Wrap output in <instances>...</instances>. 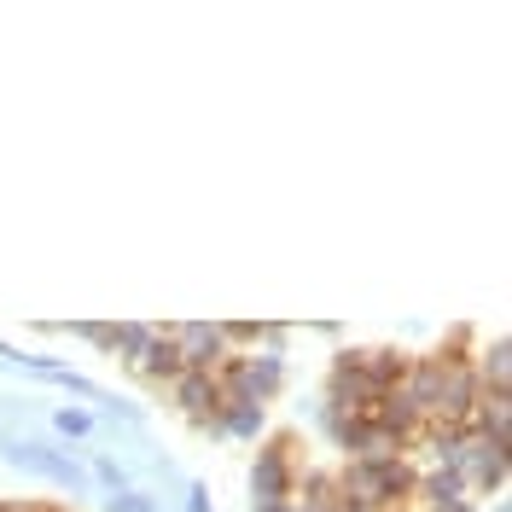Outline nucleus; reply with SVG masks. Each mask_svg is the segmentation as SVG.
<instances>
[{"mask_svg": "<svg viewBox=\"0 0 512 512\" xmlns=\"http://www.w3.org/2000/svg\"><path fill=\"white\" fill-rule=\"evenodd\" d=\"M280 384H286V355H239L233 350L216 367V396L222 402H256V408H268L280 396Z\"/></svg>", "mask_w": 512, "mask_h": 512, "instance_id": "nucleus-3", "label": "nucleus"}, {"mask_svg": "<svg viewBox=\"0 0 512 512\" xmlns=\"http://www.w3.org/2000/svg\"><path fill=\"white\" fill-rule=\"evenodd\" d=\"M419 472L402 460V454H379V460H344L338 472V489L350 495L361 512H402L414 501Z\"/></svg>", "mask_w": 512, "mask_h": 512, "instance_id": "nucleus-1", "label": "nucleus"}, {"mask_svg": "<svg viewBox=\"0 0 512 512\" xmlns=\"http://www.w3.org/2000/svg\"><path fill=\"white\" fill-rule=\"evenodd\" d=\"M402 512H408V507H402Z\"/></svg>", "mask_w": 512, "mask_h": 512, "instance_id": "nucleus-12", "label": "nucleus"}, {"mask_svg": "<svg viewBox=\"0 0 512 512\" xmlns=\"http://www.w3.org/2000/svg\"><path fill=\"white\" fill-rule=\"evenodd\" d=\"M216 425H222V443H256L268 431V408H256V402H222Z\"/></svg>", "mask_w": 512, "mask_h": 512, "instance_id": "nucleus-6", "label": "nucleus"}, {"mask_svg": "<svg viewBox=\"0 0 512 512\" xmlns=\"http://www.w3.org/2000/svg\"><path fill=\"white\" fill-rule=\"evenodd\" d=\"M105 512H163L152 489H128V495H105Z\"/></svg>", "mask_w": 512, "mask_h": 512, "instance_id": "nucleus-10", "label": "nucleus"}, {"mask_svg": "<svg viewBox=\"0 0 512 512\" xmlns=\"http://www.w3.org/2000/svg\"><path fill=\"white\" fill-rule=\"evenodd\" d=\"M303 483V466H297V437L291 431H274L268 443L256 448V466H251V512H274L286 507Z\"/></svg>", "mask_w": 512, "mask_h": 512, "instance_id": "nucleus-2", "label": "nucleus"}, {"mask_svg": "<svg viewBox=\"0 0 512 512\" xmlns=\"http://www.w3.org/2000/svg\"><path fill=\"white\" fill-rule=\"evenodd\" d=\"M181 512H216V501H210V489L198 478H187V489H181Z\"/></svg>", "mask_w": 512, "mask_h": 512, "instance_id": "nucleus-11", "label": "nucleus"}, {"mask_svg": "<svg viewBox=\"0 0 512 512\" xmlns=\"http://www.w3.org/2000/svg\"><path fill=\"white\" fill-rule=\"evenodd\" d=\"M59 332H70V338H82V344H94L99 355H111V320H64Z\"/></svg>", "mask_w": 512, "mask_h": 512, "instance_id": "nucleus-9", "label": "nucleus"}, {"mask_svg": "<svg viewBox=\"0 0 512 512\" xmlns=\"http://www.w3.org/2000/svg\"><path fill=\"white\" fill-rule=\"evenodd\" d=\"M152 338H158V326H146V320H111V355L128 373L140 367V355L152 350Z\"/></svg>", "mask_w": 512, "mask_h": 512, "instance_id": "nucleus-7", "label": "nucleus"}, {"mask_svg": "<svg viewBox=\"0 0 512 512\" xmlns=\"http://www.w3.org/2000/svg\"><path fill=\"white\" fill-rule=\"evenodd\" d=\"M146 384H169V379H181V355H175V344H169V332L158 326V338H152V350L140 355V367H134Z\"/></svg>", "mask_w": 512, "mask_h": 512, "instance_id": "nucleus-8", "label": "nucleus"}, {"mask_svg": "<svg viewBox=\"0 0 512 512\" xmlns=\"http://www.w3.org/2000/svg\"><path fill=\"white\" fill-rule=\"evenodd\" d=\"M169 332V344L181 355V373H216L227 355V332L216 320H181V326H163Z\"/></svg>", "mask_w": 512, "mask_h": 512, "instance_id": "nucleus-4", "label": "nucleus"}, {"mask_svg": "<svg viewBox=\"0 0 512 512\" xmlns=\"http://www.w3.org/2000/svg\"><path fill=\"white\" fill-rule=\"evenodd\" d=\"M47 437L70 454H88L99 443V419L94 408H82V402H59V408H47Z\"/></svg>", "mask_w": 512, "mask_h": 512, "instance_id": "nucleus-5", "label": "nucleus"}]
</instances>
